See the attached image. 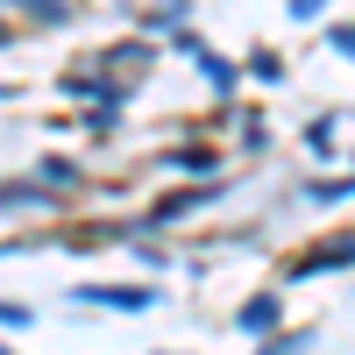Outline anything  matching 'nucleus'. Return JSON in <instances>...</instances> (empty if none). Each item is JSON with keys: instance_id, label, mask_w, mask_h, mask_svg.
<instances>
[{"instance_id": "obj_2", "label": "nucleus", "mask_w": 355, "mask_h": 355, "mask_svg": "<svg viewBox=\"0 0 355 355\" xmlns=\"http://www.w3.org/2000/svg\"><path fill=\"white\" fill-rule=\"evenodd\" d=\"M270 320H277V299H256V306L242 313V327H270Z\"/></svg>"}, {"instance_id": "obj_5", "label": "nucleus", "mask_w": 355, "mask_h": 355, "mask_svg": "<svg viewBox=\"0 0 355 355\" xmlns=\"http://www.w3.org/2000/svg\"><path fill=\"white\" fill-rule=\"evenodd\" d=\"M334 43H341V50H355V28H334Z\"/></svg>"}, {"instance_id": "obj_4", "label": "nucleus", "mask_w": 355, "mask_h": 355, "mask_svg": "<svg viewBox=\"0 0 355 355\" xmlns=\"http://www.w3.org/2000/svg\"><path fill=\"white\" fill-rule=\"evenodd\" d=\"M0 327H28V313L21 306H0Z\"/></svg>"}, {"instance_id": "obj_6", "label": "nucleus", "mask_w": 355, "mask_h": 355, "mask_svg": "<svg viewBox=\"0 0 355 355\" xmlns=\"http://www.w3.org/2000/svg\"><path fill=\"white\" fill-rule=\"evenodd\" d=\"M0 355H15V348H0Z\"/></svg>"}, {"instance_id": "obj_1", "label": "nucleus", "mask_w": 355, "mask_h": 355, "mask_svg": "<svg viewBox=\"0 0 355 355\" xmlns=\"http://www.w3.org/2000/svg\"><path fill=\"white\" fill-rule=\"evenodd\" d=\"M85 299H93V306H128V313H142V306H150V291H128V284H85Z\"/></svg>"}, {"instance_id": "obj_3", "label": "nucleus", "mask_w": 355, "mask_h": 355, "mask_svg": "<svg viewBox=\"0 0 355 355\" xmlns=\"http://www.w3.org/2000/svg\"><path fill=\"white\" fill-rule=\"evenodd\" d=\"M320 263H355V242H341V249H320V256H313V270H320Z\"/></svg>"}]
</instances>
